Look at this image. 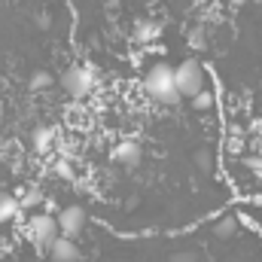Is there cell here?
I'll use <instances>...</instances> for the list:
<instances>
[{
    "mask_svg": "<svg viewBox=\"0 0 262 262\" xmlns=\"http://www.w3.org/2000/svg\"><path fill=\"white\" fill-rule=\"evenodd\" d=\"M28 238L40 247H49L55 238H58V226H55V216L49 213H34L28 220Z\"/></svg>",
    "mask_w": 262,
    "mask_h": 262,
    "instance_id": "4",
    "label": "cell"
},
{
    "mask_svg": "<svg viewBox=\"0 0 262 262\" xmlns=\"http://www.w3.org/2000/svg\"><path fill=\"white\" fill-rule=\"evenodd\" d=\"M159 37V25H137V40H152Z\"/></svg>",
    "mask_w": 262,
    "mask_h": 262,
    "instance_id": "14",
    "label": "cell"
},
{
    "mask_svg": "<svg viewBox=\"0 0 262 262\" xmlns=\"http://www.w3.org/2000/svg\"><path fill=\"white\" fill-rule=\"evenodd\" d=\"M52 140H55V131L49 128V125H37V128L31 131V143H34L37 152H49Z\"/></svg>",
    "mask_w": 262,
    "mask_h": 262,
    "instance_id": "8",
    "label": "cell"
},
{
    "mask_svg": "<svg viewBox=\"0 0 262 262\" xmlns=\"http://www.w3.org/2000/svg\"><path fill=\"white\" fill-rule=\"evenodd\" d=\"M113 159H116L119 165H125V168H137L140 159H143V149H140L137 140H122V143L113 149Z\"/></svg>",
    "mask_w": 262,
    "mask_h": 262,
    "instance_id": "7",
    "label": "cell"
},
{
    "mask_svg": "<svg viewBox=\"0 0 262 262\" xmlns=\"http://www.w3.org/2000/svg\"><path fill=\"white\" fill-rule=\"evenodd\" d=\"M55 174H58V177H64V180H73V171H70V165H67V162H58V165H55Z\"/></svg>",
    "mask_w": 262,
    "mask_h": 262,
    "instance_id": "17",
    "label": "cell"
},
{
    "mask_svg": "<svg viewBox=\"0 0 262 262\" xmlns=\"http://www.w3.org/2000/svg\"><path fill=\"white\" fill-rule=\"evenodd\" d=\"M195 162H198V168H210V162H213V159H210V152H204V149H201V152H195Z\"/></svg>",
    "mask_w": 262,
    "mask_h": 262,
    "instance_id": "18",
    "label": "cell"
},
{
    "mask_svg": "<svg viewBox=\"0 0 262 262\" xmlns=\"http://www.w3.org/2000/svg\"><path fill=\"white\" fill-rule=\"evenodd\" d=\"M244 168H250L256 177H262V156H250V159H244Z\"/></svg>",
    "mask_w": 262,
    "mask_h": 262,
    "instance_id": "15",
    "label": "cell"
},
{
    "mask_svg": "<svg viewBox=\"0 0 262 262\" xmlns=\"http://www.w3.org/2000/svg\"><path fill=\"white\" fill-rule=\"evenodd\" d=\"M192 107H195L198 113H207V110L213 107V95H210L207 89H201L198 95H192Z\"/></svg>",
    "mask_w": 262,
    "mask_h": 262,
    "instance_id": "13",
    "label": "cell"
},
{
    "mask_svg": "<svg viewBox=\"0 0 262 262\" xmlns=\"http://www.w3.org/2000/svg\"><path fill=\"white\" fill-rule=\"evenodd\" d=\"M49 25H52V21H49V15H46V12H40V15H37V28H40V31H49Z\"/></svg>",
    "mask_w": 262,
    "mask_h": 262,
    "instance_id": "19",
    "label": "cell"
},
{
    "mask_svg": "<svg viewBox=\"0 0 262 262\" xmlns=\"http://www.w3.org/2000/svg\"><path fill=\"white\" fill-rule=\"evenodd\" d=\"M174 85L180 92V98H192L204 89V67L195 58L180 61V67H174Z\"/></svg>",
    "mask_w": 262,
    "mask_h": 262,
    "instance_id": "2",
    "label": "cell"
},
{
    "mask_svg": "<svg viewBox=\"0 0 262 262\" xmlns=\"http://www.w3.org/2000/svg\"><path fill=\"white\" fill-rule=\"evenodd\" d=\"M52 82H55V76H52L49 70H37V73L31 76V82H28V85H31V92H43V89H49Z\"/></svg>",
    "mask_w": 262,
    "mask_h": 262,
    "instance_id": "12",
    "label": "cell"
},
{
    "mask_svg": "<svg viewBox=\"0 0 262 262\" xmlns=\"http://www.w3.org/2000/svg\"><path fill=\"white\" fill-rule=\"evenodd\" d=\"M171 262H198V253H192V250H180V253H171Z\"/></svg>",
    "mask_w": 262,
    "mask_h": 262,
    "instance_id": "16",
    "label": "cell"
},
{
    "mask_svg": "<svg viewBox=\"0 0 262 262\" xmlns=\"http://www.w3.org/2000/svg\"><path fill=\"white\" fill-rule=\"evenodd\" d=\"M18 216V201L15 195H0V226Z\"/></svg>",
    "mask_w": 262,
    "mask_h": 262,
    "instance_id": "10",
    "label": "cell"
},
{
    "mask_svg": "<svg viewBox=\"0 0 262 262\" xmlns=\"http://www.w3.org/2000/svg\"><path fill=\"white\" fill-rule=\"evenodd\" d=\"M55 226H58V235H61V238H70V241L79 238L82 229H85V210H82L79 204H70V207H64V210L58 213Z\"/></svg>",
    "mask_w": 262,
    "mask_h": 262,
    "instance_id": "5",
    "label": "cell"
},
{
    "mask_svg": "<svg viewBox=\"0 0 262 262\" xmlns=\"http://www.w3.org/2000/svg\"><path fill=\"white\" fill-rule=\"evenodd\" d=\"M235 232H238V216H220L213 223V235L216 238H232Z\"/></svg>",
    "mask_w": 262,
    "mask_h": 262,
    "instance_id": "9",
    "label": "cell"
},
{
    "mask_svg": "<svg viewBox=\"0 0 262 262\" xmlns=\"http://www.w3.org/2000/svg\"><path fill=\"white\" fill-rule=\"evenodd\" d=\"M49 259L52 262H79L82 259V253H79V247H76V241H70V238H55L49 247Z\"/></svg>",
    "mask_w": 262,
    "mask_h": 262,
    "instance_id": "6",
    "label": "cell"
},
{
    "mask_svg": "<svg viewBox=\"0 0 262 262\" xmlns=\"http://www.w3.org/2000/svg\"><path fill=\"white\" fill-rule=\"evenodd\" d=\"M143 89H146L149 98H156V101L165 104V107H177V104L183 101L180 92H177V85H174V67L165 64V61H159V64H152L146 70Z\"/></svg>",
    "mask_w": 262,
    "mask_h": 262,
    "instance_id": "1",
    "label": "cell"
},
{
    "mask_svg": "<svg viewBox=\"0 0 262 262\" xmlns=\"http://www.w3.org/2000/svg\"><path fill=\"white\" fill-rule=\"evenodd\" d=\"M61 85H64L67 95H73V98H82V95H89L92 89H95V70L85 64H76L64 70V76H61Z\"/></svg>",
    "mask_w": 262,
    "mask_h": 262,
    "instance_id": "3",
    "label": "cell"
},
{
    "mask_svg": "<svg viewBox=\"0 0 262 262\" xmlns=\"http://www.w3.org/2000/svg\"><path fill=\"white\" fill-rule=\"evenodd\" d=\"M15 201H18V210H34L37 204H43V192L40 189H25Z\"/></svg>",
    "mask_w": 262,
    "mask_h": 262,
    "instance_id": "11",
    "label": "cell"
},
{
    "mask_svg": "<svg viewBox=\"0 0 262 262\" xmlns=\"http://www.w3.org/2000/svg\"><path fill=\"white\" fill-rule=\"evenodd\" d=\"M229 3H235V6H241V3H244V0H229Z\"/></svg>",
    "mask_w": 262,
    "mask_h": 262,
    "instance_id": "20",
    "label": "cell"
}]
</instances>
